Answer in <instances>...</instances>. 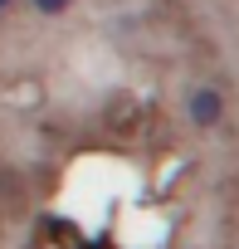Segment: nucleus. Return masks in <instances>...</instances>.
<instances>
[{
	"label": "nucleus",
	"mask_w": 239,
	"mask_h": 249,
	"mask_svg": "<svg viewBox=\"0 0 239 249\" xmlns=\"http://www.w3.org/2000/svg\"><path fill=\"white\" fill-rule=\"evenodd\" d=\"M186 117L195 122V127H220V117H224V93L210 88V83H195L190 98H186Z\"/></svg>",
	"instance_id": "1"
},
{
	"label": "nucleus",
	"mask_w": 239,
	"mask_h": 249,
	"mask_svg": "<svg viewBox=\"0 0 239 249\" xmlns=\"http://www.w3.org/2000/svg\"><path fill=\"white\" fill-rule=\"evenodd\" d=\"M0 5H10V0H0Z\"/></svg>",
	"instance_id": "3"
},
{
	"label": "nucleus",
	"mask_w": 239,
	"mask_h": 249,
	"mask_svg": "<svg viewBox=\"0 0 239 249\" xmlns=\"http://www.w3.org/2000/svg\"><path fill=\"white\" fill-rule=\"evenodd\" d=\"M30 5H34L39 15H64V10H68V0H30Z\"/></svg>",
	"instance_id": "2"
}]
</instances>
